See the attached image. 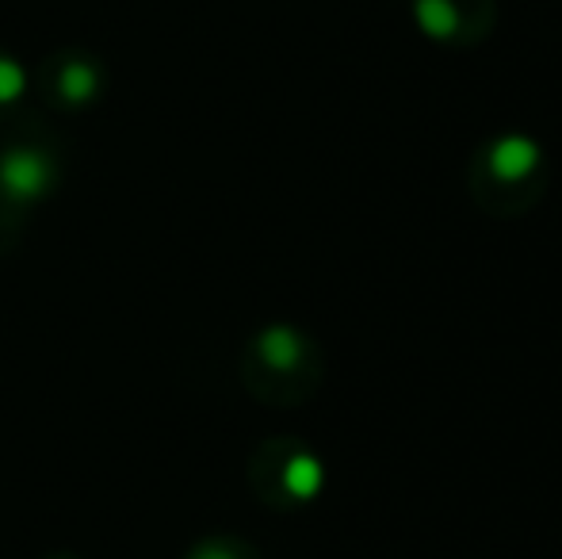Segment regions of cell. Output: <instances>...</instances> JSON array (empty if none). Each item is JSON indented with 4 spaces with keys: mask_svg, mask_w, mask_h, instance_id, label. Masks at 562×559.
<instances>
[{
    "mask_svg": "<svg viewBox=\"0 0 562 559\" xmlns=\"http://www.w3.org/2000/svg\"><path fill=\"white\" fill-rule=\"evenodd\" d=\"M467 192L490 219H520L548 192V149L525 131L486 138L467 165Z\"/></svg>",
    "mask_w": 562,
    "mask_h": 559,
    "instance_id": "obj_1",
    "label": "cell"
},
{
    "mask_svg": "<svg viewBox=\"0 0 562 559\" xmlns=\"http://www.w3.org/2000/svg\"><path fill=\"white\" fill-rule=\"evenodd\" d=\"M326 479V460L303 437H268L249 456V487L268 510L314 506Z\"/></svg>",
    "mask_w": 562,
    "mask_h": 559,
    "instance_id": "obj_3",
    "label": "cell"
},
{
    "mask_svg": "<svg viewBox=\"0 0 562 559\" xmlns=\"http://www.w3.org/2000/svg\"><path fill=\"white\" fill-rule=\"evenodd\" d=\"M490 0H414V23L432 43H474L490 31Z\"/></svg>",
    "mask_w": 562,
    "mask_h": 559,
    "instance_id": "obj_6",
    "label": "cell"
},
{
    "mask_svg": "<svg viewBox=\"0 0 562 559\" xmlns=\"http://www.w3.org/2000/svg\"><path fill=\"white\" fill-rule=\"evenodd\" d=\"M326 380L322 345L291 322H268L241 353V383L265 406H299Z\"/></svg>",
    "mask_w": 562,
    "mask_h": 559,
    "instance_id": "obj_2",
    "label": "cell"
},
{
    "mask_svg": "<svg viewBox=\"0 0 562 559\" xmlns=\"http://www.w3.org/2000/svg\"><path fill=\"white\" fill-rule=\"evenodd\" d=\"M31 89V74L20 58L0 51V115H8Z\"/></svg>",
    "mask_w": 562,
    "mask_h": 559,
    "instance_id": "obj_8",
    "label": "cell"
},
{
    "mask_svg": "<svg viewBox=\"0 0 562 559\" xmlns=\"http://www.w3.org/2000/svg\"><path fill=\"white\" fill-rule=\"evenodd\" d=\"M184 559H265L249 540L234 537V533H215V537H203L192 545V552Z\"/></svg>",
    "mask_w": 562,
    "mask_h": 559,
    "instance_id": "obj_7",
    "label": "cell"
},
{
    "mask_svg": "<svg viewBox=\"0 0 562 559\" xmlns=\"http://www.w3.org/2000/svg\"><path fill=\"white\" fill-rule=\"evenodd\" d=\"M38 89L50 100L54 108H69V112H81V108L97 104L100 92H104V66L89 54L61 51L38 74Z\"/></svg>",
    "mask_w": 562,
    "mask_h": 559,
    "instance_id": "obj_4",
    "label": "cell"
},
{
    "mask_svg": "<svg viewBox=\"0 0 562 559\" xmlns=\"http://www.w3.org/2000/svg\"><path fill=\"white\" fill-rule=\"evenodd\" d=\"M58 188V157L35 142H12L0 149V192L12 203H38Z\"/></svg>",
    "mask_w": 562,
    "mask_h": 559,
    "instance_id": "obj_5",
    "label": "cell"
}]
</instances>
